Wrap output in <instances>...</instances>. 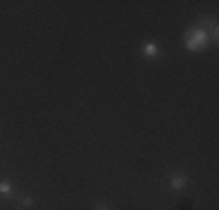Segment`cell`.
<instances>
[{"mask_svg":"<svg viewBox=\"0 0 219 210\" xmlns=\"http://www.w3.org/2000/svg\"><path fill=\"white\" fill-rule=\"evenodd\" d=\"M145 54H147V56H154V54H156V44H151V42L145 44Z\"/></svg>","mask_w":219,"mask_h":210,"instance_id":"obj_2","label":"cell"},{"mask_svg":"<svg viewBox=\"0 0 219 210\" xmlns=\"http://www.w3.org/2000/svg\"><path fill=\"white\" fill-rule=\"evenodd\" d=\"M0 191H2L5 196H10V194H12V191H10V184H7V182H2V184H0Z\"/></svg>","mask_w":219,"mask_h":210,"instance_id":"obj_3","label":"cell"},{"mask_svg":"<svg viewBox=\"0 0 219 210\" xmlns=\"http://www.w3.org/2000/svg\"><path fill=\"white\" fill-rule=\"evenodd\" d=\"M184 182H187L184 178H177V180H172V187H175V189H180V187H182Z\"/></svg>","mask_w":219,"mask_h":210,"instance_id":"obj_4","label":"cell"},{"mask_svg":"<svg viewBox=\"0 0 219 210\" xmlns=\"http://www.w3.org/2000/svg\"><path fill=\"white\" fill-rule=\"evenodd\" d=\"M98 210H109V208H105V205H100V208H98Z\"/></svg>","mask_w":219,"mask_h":210,"instance_id":"obj_5","label":"cell"},{"mask_svg":"<svg viewBox=\"0 0 219 210\" xmlns=\"http://www.w3.org/2000/svg\"><path fill=\"white\" fill-rule=\"evenodd\" d=\"M205 42H208V33H205L203 28H198V31H193V35L187 40V47L189 49H198V47H203Z\"/></svg>","mask_w":219,"mask_h":210,"instance_id":"obj_1","label":"cell"}]
</instances>
